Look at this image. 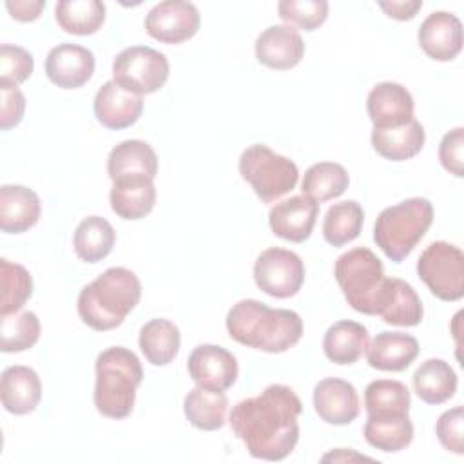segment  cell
<instances>
[{
	"mask_svg": "<svg viewBox=\"0 0 464 464\" xmlns=\"http://www.w3.org/2000/svg\"><path fill=\"white\" fill-rule=\"evenodd\" d=\"M303 402L286 384H270L259 395L239 401L228 424L254 459L283 460L299 440Z\"/></svg>",
	"mask_w": 464,
	"mask_h": 464,
	"instance_id": "cell-1",
	"label": "cell"
},
{
	"mask_svg": "<svg viewBox=\"0 0 464 464\" xmlns=\"http://www.w3.org/2000/svg\"><path fill=\"white\" fill-rule=\"evenodd\" d=\"M228 335L248 348L281 353L303 335V319L288 308H270L257 299H241L227 314Z\"/></svg>",
	"mask_w": 464,
	"mask_h": 464,
	"instance_id": "cell-2",
	"label": "cell"
},
{
	"mask_svg": "<svg viewBox=\"0 0 464 464\" xmlns=\"http://www.w3.org/2000/svg\"><path fill=\"white\" fill-rule=\"evenodd\" d=\"M140 299L138 276L125 266H111L80 290L76 308L89 328L107 332L120 326Z\"/></svg>",
	"mask_w": 464,
	"mask_h": 464,
	"instance_id": "cell-3",
	"label": "cell"
},
{
	"mask_svg": "<svg viewBox=\"0 0 464 464\" xmlns=\"http://www.w3.org/2000/svg\"><path fill=\"white\" fill-rule=\"evenodd\" d=\"M94 406L109 419H125L132 413L136 390L143 381V368L134 352L111 346L96 357Z\"/></svg>",
	"mask_w": 464,
	"mask_h": 464,
	"instance_id": "cell-4",
	"label": "cell"
},
{
	"mask_svg": "<svg viewBox=\"0 0 464 464\" xmlns=\"http://www.w3.org/2000/svg\"><path fill=\"white\" fill-rule=\"evenodd\" d=\"M433 223V205L426 198H408L386 207L375 219L373 241L393 263L404 261Z\"/></svg>",
	"mask_w": 464,
	"mask_h": 464,
	"instance_id": "cell-5",
	"label": "cell"
},
{
	"mask_svg": "<svg viewBox=\"0 0 464 464\" xmlns=\"http://www.w3.org/2000/svg\"><path fill=\"white\" fill-rule=\"evenodd\" d=\"M334 276L346 303L359 314L377 315L386 290V276L381 259L366 246H355L341 254Z\"/></svg>",
	"mask_w": 464,
	"mask_h": 464,
	"instance_id": "cell-6",
	"label": "cell"
},
{
	"mask_svg": "<svg viewBox=\"0 0 464 464\" xmlns=\"http://www.w3.org/2000/svg\"><path fill=\"white\" fill-rule=\"evenodd\" d=\"M239 174L263 203H274L288 194L299 179L297 165L265 143L246 147L239 156Z\"/></svg>",
	"mask_w": 464,
	"mask_h": 464,
	"instance_id": "cell-7",
	"label": "cell"
},
{
	"mask_svg": "<svg viewBox=\"0 0 464 464\" xmlns=\"http://www.w3.org/2000/svg\"><path fill=\"white\" fill-rule=\"evenodd\" d=\"M417 276L440 301H459L464 295V254L448 241L430 243L417 261Z\"/></svg>",
	"mask_w": 464,
	"mask_h": 464,
	"instance_id": "cell-8",
	"label": "cell"
},
{
	"mask_svg": "<svg viewBox=\"0 0 464 464\" xmlns=\"http://www.w3.org/2000/svg\"><path fill=\"white\" fill-rule=\"evenodd\" d=\"M112 80L132 94H152L169 80V60L147 45L125 47L112 62Z\"/></svg>",
	"mask_w": 464,
	"mask_h": 464,
	"instance_id": "cell-9",
	"label": "cell"
},
{
	"mask_svg": "<svg viewBox=\"0 0 464 464\" xmlns=\"http://www.w3.org/2000/svg\"><path fill=\"white\" fill-rule=\"evenodd\" d=\"M254 281L259 290L272 297H292L304 283V263L292 250L266 248L254 263Z\"/></svg>",
	"mask_w": 464,
	"mask_h": 464,
	"instance_id": "cell-10",
	"label": "cell"
},
{
	"mask_svg": "<svg viewBox=\"0 0 464 464\" xmlns=\"http://www.w3.org/2000/svg\"><path fill=\"white\" fill-rule=\"evenodd\" d=\"M201 25V16L192 2L165 0L145 16V31L161 44L176 45L190 40Z\"/></svg>",
	"mask_w": 464,
	"mask_h": 464,
	"instance_id": "cell-11",
	"label": "cell"
},
{
	"mask_svg": "<svg viewBox=\"0 0 464 464\" xmlns=\"http://www.w3.org/2000/svg\"><path fill=\"white\" fill-rule=\"evenodd\" d=\"M187 370L196 386L223 392L237 381L239 373L236 355L218 344H198L188 355Z\"/></svg>",
	"mask_w": 464,
	"mask_h": 464,
	"instance_id": "cell-12",
	"label": "cell"
},
{
	"mask_svg": "<svg viewBox=\"0 0 464 464\" xmlns=\"http://www.w3.org/2000/svg\"><path fill=\"white\" fill-rule=\"evenodd\" d=\"M314 410L321 420L344 426L359 417L361 402L355 386L339 377H326L314 386Z\"/></svg>",
	"mask_w": 464,
	"mask_h": 464,
	"instance_id": "cell-13",
	"label": "cell"
},
{
	"mask_svg": "<svg viewBox=\"0 0 464 464\" xmlns=\"http://www.w3.org/2000/svg\"><path fill=\"white\" fill-rule=\"evenodd\" d=\"M94 54L78 44H58L45 58V74L60 89H78L94 72Z\"/></svg>",
	"mask_w": 464,
	"mask_h": 464,
	"instance_id": "cell-14",
	"label": "cell"
},
{
	"mask_svg": "<svg viewBox=\"0 0 464 464\" xmlns=\"http://www.w3.org/2000/svg\"><path fill=\"white\" fill-rule=\"evenodd\" d=\"M317 214L319 203L304 194L290 196L270 208L268 225L277 237L292 243H303L312 236Z\"/></svg>",
	"mask_w": 464,
	"mask_h": 464,
	"instance_id": "cell-15",
	"label": "cell"
},
{
	"mask_svg": "<svg viewBox=\"0 0 464 464\" xmlns=\"http://www.w3.org/2000/svg\"><path fill=\"white\" fill-rule=\"evenodd\" d=\"M413 109L411 92L395 82L377 83L366 98V111L373 129L401 127L413 120Z\"/></svg>",
	"mask_w": 464,
	"mask_h": 464,
	"instance_id": "cell-16",
	"label": "cell"
},
{
	"mask_svg": "<svg viewBox=\"0 0 464 464\" xmlns=\"http://www.w3.org/2000/svg\"><path fill=\"white\" fill-rule=\"evenodd\" d=\"M417 40L430 58L450 62L462 51V24L453 13L433 11L422 20Z\"/></svg>",
	"mask_w": 464,
	"mask_h": 464,
	"instance_id": "cell-17",
	"label": "cell"
},
{
	"mask_svg": "<svg viewBox=\"0 0 464 464\" xmlns=\"http://www.w3.org/2000/svg\"><path fill=\"white\" fill-rule=\"evenodd\" d=\"M303 56L304 42L292 25H270L256 40V58L268 69H292Z\"/></svg>",
	"mask_w": 464,
	"mask_h": 464,
	"instance_id": "cell-18",
	"label": "cell"
},
{
	"mask_svg": "<svg viewBox=\"0 0 464 464\" xmlns=\"http://www.w3.org/2000/svg\"><path fill=\"white\" fill-rule=\"evenodd\" d=\"M96 120L111 129L120 130L134 125L143 112V100L138 94L125 91L114 80L105 82L94 96Z\"/></svg>",
	"mask_w": 464,
	"mask_h": 464,
	"instance_id": "cell-19",
	"label": "cell"
},
{
	"mask_svg": "<svg viewBox=\"0 0 464 464\" xmlns=\"http://www.w3.org/2000/svg\"><path fill=\"white\" fill-rule=\"evenodd\" d=\"M109 201L118 218L129 221L141 219L156 205L154 179L147 176H121L112 181Z\"/></svg>",
	"mask_w": 464,
	"mask_h": 464,
	"instance_id": "cell-20",
	"label": "cell"
},
{
	"mask_svg": "<svg viewBox=\"0 0 464 464\" xmlns=\"http://www.w3.org/2000/svg\"><path fill=\"white\" fill-rule=\"evenodd\" d=\"M0 399L5 411L13 415H27L34 411L42 399L38 373L24 364L7 366L0 379Z\"/></svg>",
	"mask_w": 464,
	"mask_h": 464,
	"instance_id": "cell-21",
	"label": "cell"
},
{
	"mask_svg": "<svg viewBox=\"0 0 464 464\" xmlns=\"http://www.w3.org/2000/svg\"><path fill=\"white\" fill-rule=\"evenodd\" d=\"M42 212L40 198L24 185L0 187V228L5 234H22L33 228Z\"/></svg>",
	"mask_w": 464,
	"mask_h": 464,
	"instance_id": "cell-22",
	"label": "cell"
},
{
	"mask_svg": "<svg viewBox=\"0 0 464 464\" xmlns=\"http://www.w3.org/2000/svg\"><path fill=\"white\" fill-rule=\"evenodd\" d=\"M419 355V341L404 332H381L366 346V361L381 372H402Z\"/></svg>",
	"mask_w": 464,
	"mask_h": 464,
	"instance_id": "cell-23",
	"label": "cell"
},
{
	"mask_svg": "<svg viewBox=\"0 0 464 464\" xmlns=\"http://www.w3.org/2000/svg\"><path fill=\"white\" fill-rule=\"evenodd\" d=\"M377 315L393 326H417L422 321L424 308L410 283L399 277H386V292Z\"/></svg>",
	"mask_w": 464,
	"mask_h": 464,
	"instance_id": "cell-24",
	"label": "cell"
},
{
	"mask_svg": "<svg viewBox=\"0 0 464 464\" xmlns=\"http://www.w3.org/2000/svg\"><path fill=\"white\" fill-rule=\"evenodd\" d=\"M426 141V132L415 118L401 127L373 129L372 145L379 156L390 161H406L417 156Z\"/></svg>",
	"mask_w": 464,
	"mask_h": 464,
	"instance_id": "cell-25",
	"label": "cell"
},
{
	"mask_svg": "<svg viewBox=\"0 0 464 464\" xmlns=\"http://www.w3.org/2000/svg\"><path fill=\"white\" fill-rule=\"evenodd\" d=\"M107 174L112 181L121 176H147L154 179L158 174V156L147 141L125 140L109 152Z\"/></svg>",
	"mask_w": 464,
	"mask_h": 464,
	"instance_id": "cell-26",
	"label": "cell"
},
{
	"mask_svg": "<svg viewBox=\"0 0 464 464\" xmlns=\"http://www.w3.org/2000/svg\"><path fill=\"white\" fill-rule=\"evenodd\" d=\"M183 411L194 428L203 431H216L221 430L227 422L228 399L223 390L196 386L185 395Z\"/></svg>",
	"mask_w": 464,
	"mask_h": 464,
	"instance_id": "cell-27",
	"label": "cell"
},
{
	"mask_svg": "<svg viewBox=\"0 0 464 464\" xmlns=\"http://www.w3.org/2000/svg\"><path fill=\"white\" fill-rule=\"evenodd\" d=\"M368 339V330L361 323L337 321L324 334L323 352L335 364H353L366 352Z\"/></svg>",
	"mask_w": 464,
	"mask_h": 464,
	"instance_id": "cell-28",
	"label": "cell"
},
{
	"mask_svg": "<svg viewBox=\"0 0 464 464\" xmlns=\"http://www.w3.org/2000/svg\"><path fill=\"white\" fill-rule=\"evenodd\" d=\"M457 373L444 359H428L413 373V390L426 404H442L457 392Z\"/></svg>",
	"mask_w": 464,
	"mask_h": 464,
	"instance_id": "cell-29",
	"label": "cell"
},
{
	"mask_svg": "<svg viewBox=\"0 0 464 464\" xmlns=\"http://www.w3.org/2000/svg\"><path fill=\"white\" fill-rule=\"evenodd\" d=\"M138 344L150 364L167 366L179 352L181 334L169 319H150L141 326Z\"/></svg>",
	"mask_w": 464,
	"mask_h": 464,
	"instance_id": "cell-30",
	"label": "cell"
},
{
	"mask_svg": "<svg viewBox=\"0 0 464 464\" xmlns=\"http://www.w3.org/2000/svg\"><path fill=\"white\" fill-rule=\"evenodd\" d=\"M116 243V232L112 225L102 216L83 218L72 237L76 256L85 263H98L105 259Z\"/></svg>",
	"mask_w": 464,
	"mask_h": 464,
	"instance_id": "cell-31",
	"label": "cell"
},
{
	"mask_svg": "<svg viewBox=\"0 0 464 464\" xmlns=\"http://www.w3.org/2000/svg\"><path fill=\"white\" fill-rule=\"evenodd\" d=\"M54 18L69 34H94L105 22V4L100 0H62L54 5Z\"/></svg>",
	"mask_w": 464,
	"mask_h": 464,
	"instance_id": "cell-32",
	"label": "cell"
},
{
	"mask_svg": "<svg viewBox=\"0 0 464 464\" xmlns=\"http://www.w3.org/2000/svg\"><path fill=\"white\" fill-rule=\"evenodd\" d=\"M410 406V390L401 381L375 379L364 390V410L368 417L408 415Z\"/></svg>",
	"mask_w": 464,
	"mask_h": 464,
	"instance_id": "cell-33",
	"label": "cell"
},
{
	"mask_svg": "<svg viewBox=\"0 0 464 464\" xmlns=\"http://www.w3.org/2000/svg\"><path fill=\"white\" fill-rule=\"evenodd\" d=\"M362 433L372 448L384 453H397L411 444L413 422L408 415L368 417Z\"/></svg>",
	"mask_w": 464,
	"mask_h": 464,
	"instance_id": "cell-34",
	"label": "cell"
},
{
	"mask_svg": "<svg viewBox=\"0 0 464 464\" xmlns=\"http://www.w3.org/2000/svg\"><path fill=\"white\" fill-rule=\"evenodd\" d=\"M350 185L346 169L334 161H319L306 169L301 181V192L315 203H324L344 194Z\"/></svg>",
	"mask_w": 464,
	"mask_h": 464,
	"instance_id": "cell-35",
	"label": "cell"
},
{
	"mask_svg": "<svg viewBox=\"0 0 464 464\" xmlns=\"http://www.w3.org/2000/svg\"><path fill=\"white\" fill-rule=\"evenodd\" d=\"M364 210L355 199L334 203L323 219V236L332 246H344L353 241L362 228Z\"/></svg>",
	"mask_w": 464,
	"mask_h": 464,
	"instance_id": "cell-36",
	"label": "cell"
},
{
	"mask_svg": "<svg viewBox=\"0 0 464 464\" xmlns=\"http://www.w3.org/2000/svg\"><path fill=\"white\" fill-rule=\"evenodd\" d=\"M40 319L34 312L24 310L0 317V350L4 353L25 352L40 339Z\"/></svg>",
	"mask_w": 464,
	"mask_h": 464,
	"instance_id": "cell-37",
	"label": "cell"
},
{
	"mask_svg": "<svg viewBox=\"0 0 464 464\" xmlns=\"http://www.w3.org/2000/svg\"><path fill=\"white\" fill-rule=\"evenodd\" d=\"M0 317L11 315L22 310V306L33 295V277L24 265L11 263L9 259H0Z\"/></svg>",
	"mask_w": 464,
	"mask_h": 464,
	"instance_id": "cell-38",
	"label": "cell"
},
{
	"mask_svg": "<svg viewBox=\"0 0 464 464\" xmlns=\"http://www.w3.org/2000/svg\"><path fill=\"white\" fill-rule=\"evenodd\" d=\"M279 18L286 25H295L303 31H314L328 18L326 0H281L277 4Z\"/></svg>",
	"mask_w": 464,
	"mask_h": 464,
	"instance_id": "cell-39",
	"label": "cell"
},
{
	"mask_svg": "<svg viewBox=\"0 0 464 464\" xmlns=\"http://www.w3.org/2000/svg\"><path fill=\"white\" fill-rule=\"evenodd\" d=\"M33 69L34 60L27 49L11 44L0 45V82L20 85L33 74Z\"/></svg>",
	"mask_w": 464,
	"mask_h": 464,
	"instance_id": "cell-40",
	"label": "cell"
},
{
	"mask_svg": "<svg viewBox=\"0 0 464 464\" xmlns=\"http://www.w3.org/2000/svg\"><path fill=\"white\" fill-rule=\"evenodd\" d=\"M462 420L464 410L462 406H455L446 410L435 424V433L439 442L451 453L462 455L464 453V440H462Z\"/></svg>",
	"mask_w": 464,
	"mask_h": 464,
	"instance_id": "cell-41",
	"label": "cell"
},
{
	"mask_svg": "<svg viewBox=\"0 0 464 464\" xmlns=\"http://www.w3.org/2000/svg\"><path fill=\"white\" fill-rule=\"evenodd\" d=\"M439 161L455 178L464 176V129L455 127L439 143Z\"/></svg>",
	"mask_w": 464,
	"mask_h": 464,
	"instance_id": "cell-42",
	"label": "cell"
},
{
	"mask_svg": "<svg viewBox=\"0 0 464 464\" xmlns=\"http://www.w3.org/2000/svg\"><path fill=\"white\" fill-rule=\"evenodd\" d=\"M0 127L2 130H9L16 127L25 111V96L18 89V85H11L5 82H0Z\"/></svg>",
	"mask_w": 464,
	"mask_h": 464,
	"instance_id": "cell-43",
	"label": "cell"
},
{
	"mask_svg": "<svg viewBox=\"0 0 464 464\" xmlns=\"http://www.w3.org/2000/svg\"><path fill=\"white\" fill-rule=\"evenodd\" d=\"M5 7L14 20L33 22L42 14L45 7V0H14V2L9 0L5 2Z\"/></svg>",
	"mask_w": 464,
	"mask_h": 464,
	"instance_id": "cell-44",
	"label": "cell"
},
{
	"mask_svg": "<svg viewBox=\"0 0 464 464\" xmlns=\"http://www.w3.org/2000/svg\"><path fill=\"white\" fill-rule=\"evenodd\" d=\"M379 7L395 20H411L422 7V0H392V2H379Z\"/></svg>",
	"mask_w": 464,
	"mask_h": 464,
	"instance_id": "cell-45",
	"label": "cell"
}]
</instances>
